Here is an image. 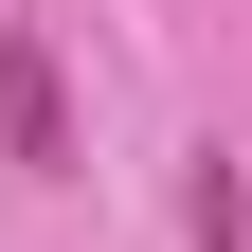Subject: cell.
Here are the masks:
<instances>
[{
    "instance_id": "1",
    "label": "cell",
    "mask_w": 252,
    "mask_h": 252,
    "mask_svg": "<svg viewBox=\"0 0 252 252\" xmlns=\"http://www.w3.org/2000/svg\"><path fill=\"white\" fill-rule=\"evenodd\" d=\"M0 162H36V180H72V162H90V144H72V72H54L36 18H0Z\"/></svg>"
}]
</instances>
